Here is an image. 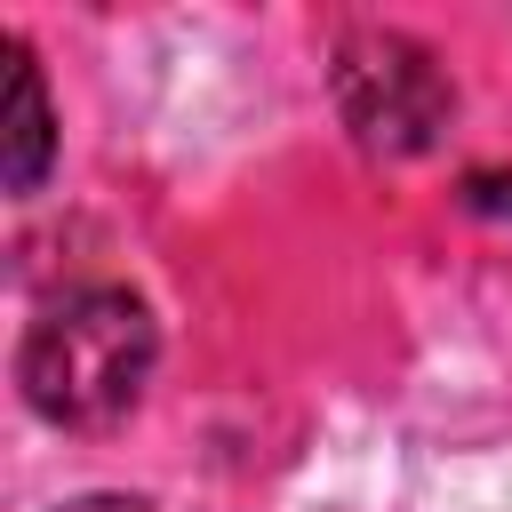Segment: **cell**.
I'll list each match as a JSON object with an SVG mask.
<instances>
[{"mask_svg":"<svg viewBox=\"0 0 512 512\" xmlns=\"http://www.w3.org/2000/svg\"><path fill=\"white\" fill-rule=\"evenodd\" d=\"M152 360H160V328H152L144 296H128V288H72V296H56L24 328L16 384H24V400L48 424L96 432V424H120L144 400Z\"/></svg>","mask_w":512,"mask_h":512,"instance_id":"6da1fadb","label":"cell"},{"mask_svg":"<svg viewBox=\"0 0 512 512\" xmlns=\"http://www.w3.org/2000/svg\"><path fill=\"white\" fill-rule=\"evenodd\" d=\"M56 512H152L144 496H72V504H56Z\"/></svg>","mask_w":512,"mask_h":512,"instance_id":"277c9868","label":"cell"},{"mask_svg":"<svg viewBox=\"0 0 512 512\" xmlns=\"http://www.w3.org/2000/svg\"><path fill=\"white\" fill-rule=\"evenodd\" d=\"M56 160V120H48V88L24 40H8V192H40Z\"/></svg>","mask_w":512,"mask_h":512,"instance_id":"3957f363","label":"cell"},{"mask_svg":"<svg viewBox=\"0 0 512 512\" xmlns=\"http://www.w3.org/2000/svg\"><path fill=\"white\" fill-rule=\"evenodd\" d=\"M336 104H344L352 136L368 152H392V160L424 152L448 128V80L400 32H352L336 48Z\"/></svg>","mask_w":512,"mask_h":512,"instance_id":"7a4b0ae2","label":"cell"}]
</instances>
